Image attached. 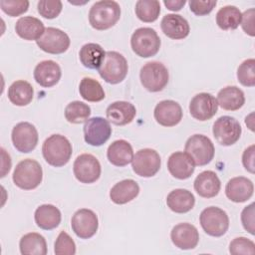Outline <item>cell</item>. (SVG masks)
I'll use <instances>...</instances> for the list:
<instances>
[{
	"instance_id": "obj_19",
	"label": "cell",
	"mask_w": 255,
	"mask_h": 255,
	"mask_svg": "<svg viewBox=\"0 0 255 255\" xmlns=\"http://www.w3.org/2000/svg\"><path fill=\"white\" fill-rule=\"evenodd\" d=\"M167 169L173 177L183 180L192 175L195 169V164L187 153L175 151L168 157Z\"/></svg>"
},
{
	"instance_id": "obj_10",
	"label": "cell",
	"mask_w": 255,
	"mask_h": 255,
	"mask_svg": "<svg viewBox=\"0 0 255 255\" xmlns=\"http://www.w3.org/2000/svg\"><path fill=\"white\" fill-rule=\"evenodd\" d=\"M161 160L158 152L152 148H142L133 154L131 167L135 174L142 177L155 175L160 168Z\"/></svg>"
},
{
	"instance_id": "obj_39",
	"label": "cell",
	"mask_w": 255,
	"mask_h": 255,
	"mask_svg": "<svg viewBox=\"0 0 255 255\" xmlns=\"http://www.w3.org/2000/svg\"><path fill=\"white\" fill-rule=\"evenodd\" d=\"M54 252L57 255H74L76 253V244L66 231L59 233L55 241Z\"/></svg>"
},
{
	"instance_id": "obj_24",
	"label": "cell",
	"mask_w": 255,
	"mask_h": 255,
	"mask_svg": "<svg viewBox=\"0 0 255 255\" xmlns=\"http://www.w3.org/2000/svg\"><path fill=\"white\" fill-rule=\"evenodd\" d=\"M193 186L199 196L204 198H211L219 193L221 182L214 171L204 170L196 176Z\"/></svg>"
},
{
	"instance_id": "obj_11",
	"label": "cell",
	"mask_w": 255,
	"mask_h": 255,
	"mask_svg": "<svg viewBox=\"0 0 255 255\" xmlns=\"http://www.w3.org/2000/svg\"><path fill=\"white\" fill-rule=\"evenodd\" d=\"M75 177L82 183L96 182L101 176V164L96 156L90 153L80 154L74 161Z\"/></svg>"
},
{
	"instance_id": "obj_4",
	"label": "cell",
	"mask_w": 255,
	"mask_h": 255,
	"mask_svg": "<svg viewBox=\"0 0 255 255\" xmlns=\"http://www.w3.org/2000/svg\"><path fill=\"white\" fill-rule=\"evenodd\" d=\"M98 71L105 82L112 85L119 84L123 82L128 75V61L121 53L108 51Z\"/></svg>"
},
{
	"instance_id": "obj_1",
	"label": "cell",
	"mask_w": 255,
	"mask_h": 255,
	"mask_svg": "<svg viewBox=\"0 0 255 255\" xmlns=\"http://www.w3.org/2000/svg\"><path fill=\"white\" fill-rule=\"evenodd\" d=\"M121 18L120 4L113 0H102L93 4L89 12V22L96 30L112 28Z\"/></svg>"
},
{
	"instance_id": "obj_21",
	"label": "cell",
	"mask_w": 255,
	"mask_h": 255,
	"mask_svg": "<svg viewBox=\"0 0 255 255\" xmlns=\"http://www.w3.org/2000/svg\"><path fill=\"white\" fill-rule=\"evenodd\" d=\"M62 71L58 63L52 60H45L37 64L34 69L35 81L44 88H50L58 84Z\"/></svg>"
},
{
	"instance_id": "obj_3",
	"label": "cell",
	"mask_w": 255,
	"mask_h": 255,
	"mask_svg": "<svg viewBox=\"0 0 255 255\" xmlns=\"http://www.w3.org/2000/svg\"><path fill=\"white\" fill-rule=\"evenodd\" d=\"M13 182L24 190H32L40 185L43 179V170L40 163L32 158L21 160L15 167Z\"/></svg>"
},
{
	"instance_id": "obj_25",
	"label": "cell",
	"mask_w": 255,
	"mask_h": 255,
	"mask_svg": "<svg viewBox=\"0 0 255 255\" xmlns=\"http://www.w3.org/2000/svg\"><path fill=\"white\" fill-rule=\"evenodd\" d=\"M17 35L27 41L38 40L45 32L43 22L33 16H24L17 20L15 24Z\"/></svg>"
},
{
	"instance_id": "obj_31",
	"label": "cell",
	"mask_w": 255,
	"mask_h": 255,
	"mask_svg": "<svg viewBox=\"0 0 255 255\" xmlns=\"http://www.w3.org/2000/svg\"><path fill=\"white\" fill-rule=\"evenodd\" d=\"M34 96V90L30 83L24 80H19L11 84L8 89L9 101L18 107L29 105Z\"/></svg>"
},
{
	"instance_id": "obj_32",
	"label": "cell",
	"mask_w": 255,
	"mask_h": 255,
	"mask_svg": "<svg viewBox=\"0 0 255 255\" xmlns=\"http://www.w3.org/2000/svg\"><path fill=\"white\" fill-rule=\"evenodd\" d=\"M105 55V50L97 43H87L82 46L79 52L81 63L88 69H99L104 61Z\"/></svg>"
},
{
	"instance_id": "obj_43",
	"label": "cell",
	"mask_w": 255,
	"mask_h": 255,
	"mask_svg": "<svg viewBox=\"0 0 255 255\" xmlns=\"http://www.w3.org/2000/svg\"><path fill=\"white\" fill-rule=\"evenodd\" d=\"M190 11L196 16H204L209 14L216 6V0H191L188 2Z\"/></svg>"
},
{
	"instance_id": "obj_6",
	"label": "cell",
	"mask_w": 255,
	"mask_h": 255,
	"mask_svg": "<svg viewBox=\"0 0 255 255\" xmlns=\"http://www.w3.org/2000/svg\"><path fill=\"white\" fill-rule=\"evenodd\" d=\"M140 83L145 90L151 93L162 91L169 80L167 68L160 62H148L139 72Z\"/></svg>"
},
{
	"instance_id": "obj_41",
	"label": "cell",
	"mask_w": 255,
	"mask_h": 255,
	"mask_svg": "<svg viewBox=\"0 0 255 255\" xmlns=\"http://www.w3.org/2000/svg\"><path fill=\"white\" fill-rule=\"evenodd\" d=\"M229 252L233 255L250 254L255 253V244L252 240L246 237L234 238L229 244Z\"/></svg>"
},
{
	"instance_id": "obj_15",
	"label": "cell",
	"mask_w": 255,
	"mask_h": 255,
	"mask_svg": "<svg viewBox=\"0 0 255 255\" xmlns=\"http://www.w3.org/2000/svg\"><path fill=\"white\" fill-rule=\"evenodd\" d=\"M74 233L81 239H89L98 231L99 220L96 213L87 208L77 210L71 219Z\"/></svg>"
},
{
	"instance_id": "obj_29",
	"label": "cell",
	"mask_w": 255,
	"mask_h": 255,
	"mask_svg": "<svg viewBox=\"0 0 255 255\" xmlns=\"http://www.w3.org/2000/svg\"><path fill=\"white\" fill-rule=\"evenodd\" d=\"M34 219L38 227L44 230H52L61 223L62 215L59 208L53 204L40 205L34 214Z\"/></svg>"
},
{
	"instance_id": "obj_26",
	"label": "cell",
	"mask_w": 255,
	"mask_h": 255,
	"mask_svg": "<svg viewBox=\"0 0 255 255\" xmlns=\"http://www.w3.org/2000/svg\"><path fill=\"white\" fill-rule=\"evenodd\" d=\"M107 156L112 164L116 166H126L132 160V146L125 139L115 140L109 145Z\"/></svg>"
},
{
	"instance_id": "obj_18",
	"label": "cell",
	"mask_w": 255,
	"mask_h": 255,
	"mask_svg": "<svg viewBox=\"0 0 255 255\" xmlns=\"http://www.w3.org/2000/svg\"><path fill=\"white\" fill-rule=\"evenodd\" d=\"M153 116L160 126L174 127L182 120V109L175 101L164 100L155 106Z\"/></svg>"
},
{
	"instance_id": "obj_33",
	"label": "cell",
	"mask_w": 255,
	"mask_h": 255,
	"mask_svg": "<svg viewBox=\"0 0 255 255\" xmlns=\"http://www.w3.org/2000/svg\"><path fill=\"white\" fill-rule=\"evenodd\" d=\"M20 252L23 255H46L47 243L44 236L36 232L23 235L19 242Z\"/></svg>"
},
{
	"instance_id": "obj_35",
	"label": "cell",
	"mask_w": 255,
	"mask_h": 255,
	"mask_svg": "<svg viewBox=\"0 0 255 255\" xmlns=\"http://www.w3.org/2000/svg\"><path fill=\"white\" fill-rule=\"evenodd\" d=\"M79 92L85 101L93 103L101 102L106 97L102 85L97 80L89 77L82 79L79 86Z\"/></svg>"
},
{
	"instance_id": "obj_38",
	"label": "cell",
	"mask_w": 255,
	"mask_h": 255,
	"mask_svg": "<svg viewBox=\"0 0 255 255\" xmlns=\"http://www.w3.org/2000/svg\"><path fill=\"white\" fill-rule=\"evenodd\" d=\"M237 79L245 87L255 86V60L247 59L243 61L237 69Z\"/></svg>"
},
{
	"instance_id": "obj_37",
	"label": "cell",
	"mask_w": 255,
	"mask_h": 255,
	"mask_svg": "<svg viewBox=\"0 0 255 255\" xmlns=\"http://www.w3.org/2000/svg\"><path fill=\"white\" fill-rule=\"evenodd\" d=\"M91 116V108L80 101H74L65 108V118L71 124L86 123Z\"/></svg>"
},
{
	"instance_id": "obj_8",
	"label": "cell",
	"mask_w": 255,
	"mask_h": 255,
	"mask_svg": "<svg viewBox=\"0 0 255 255\" xmlns=\"http://www.w3.org/2000/svg\"><path fill=\"white\" fill-rule=\"evenodd\" d=\"M202 229L210 236L220 237L226 233L229 227V217L227 213L215 206L203 209L199 216Z\"/></svg>"
},
{
	"instance_id": "obj_36",
	"label": "cell",
	"mask_w": 255,
	"mask_h": 255,
	"mask_svg": "<svg viewBox=\"0 0 255 255\" xmlns=\"http://www.w3.org/2000/svg\"><path fill=\"white\" fill-rule=\"evenodd\" d=\"M136 17L145 23L154 22L160 13V3L157 0H138L135 3Z\"/></svg>"
},
{
	"instance_id": "obj_47",
	"label": "cell",
	"mask_w": 255,
	"mask_h": 255,
	"mask_svg": "<svg viewBox=\"0 0 255 255\" xmlns=\"http://www.w3.org/2000/svg\"><path fill=\"white\" fill-rule=\"evenodd\" d=\"M1 151H2V158H3V162H2V173H1V177H4L5 174L7 172H9L10 167H11V158L10 155L6 153V150L1 147Z\"/></svg>"
},
{
	"instance_id": "obj_13",
	"label": "cell",
	"mask_w": 255,
	"mask_h": 255,
	"mask_svg": "<svg viewBox=\"0 0 255 255\" xmlns=\"http://www.w3.org/2000/svg\"><path fill=\"white\" fill-rule=\"evenodd\" d=\"M36 43L42 51L56 55L66 52L70 47L71 40L64 31L55 27H48Z\"/></svg>"
},
{
	"instance_id": "obj_27",
	"label": "cell",
	"mask_w": 255,
	"mask_h": 255,
	"mask_svg": "<svg viewBox=\"0 0 255 255\" xmlns=\"http://www.w3.org/2000/svg\"><path fill=\"white\" fill-rule=\"evenodd\" d=\"M139 193V186L133 179H124L116 183L110 190V198L116 204H126L133 200Z\"/></svg>"
},
{
	"instance_id": "obj_48",
	"label": "cell",
	"mask_w": 255,
	"mask_h": 255,
	"mask_svg": "<svg viewBox=\"0 0 255 255\" xmlns=\"http://www.w3.org/2000/svg\"><path fill=\"white\" fill-rule=\"evenodd\" d=\"M186 1L185 0H164L163 4L165 5V7L171 11H179L184 5H185Z\"/></svg>"
},
{
	"instance_id": "obj_42",
	"label": "cell",
	"mask_w": 255,
	"mask_h": 255,
	"mask_svg": "<svg viewBox=\"0 0 255 255\" xmlns=\"http://www.w3.org/2000/svg\"><path fill=\"white\" fill-rule=\"evenodd\" d=\"M39 14L47 19L56 18L62 11L63 4L61 1H48L41 0L37 4Z\"/></svg>"
},
{
	"instance_id": "obj_46",
	"label": "cell",
	"mask_w": 255,
	"mask_h": 255,
	"mask_svg": "<svg viewBox=\"0 0 255 255\" xmlns=\"http://www.w3.org/2000/svg\"><path fill=\"white\" fill-rule=\"evenodd\" d=\"M254 144L248 146L242 154V163L246 170L250 173H254L255 171V163H254Z\"/></svg>"
},
{
	"instance_id": "obj_30",
	"label": "cell",
	"mask_w": 255,
	"mask_h": 255,
	"mask_svg": "<svg viewBox=\"0 0 255 255\" xmlns=\"http://www.w3.org/2000/svg\"><path fill=\"white\" fill-rule=\"evenodd\" d=\"M217 103L223 110L237 111L243 107L245 96L243 91L238 87L227 86L218 92Z\"/></svg>"
},
{
	"instance_id": "obj_7",
	"label": "cell",
	"mask_w": 255,
	"mask_h": 255,
	"mask_svg": "<svg viewBox=\"0 0 255 255\" xmlns=\"http://www.w3.org/2000/svg\"><path fill=\"white\" fill-rule=\"evenodd\" d=\"M184 151L191 157L195 165L203 166L213 159L215 148L208 136L193 134L186 140Z\"/></svg>"
},
{
	"instance_id": "obj_14",
	"label": "cell",
	"mask_w": 255,
	"mask_h": 255,
	"mask_svg": "<svg viewBox=\"0 0 255 255\" xmlns=\"http://www.w3.org/2000/svg\"><path fill=\"white\" fill-rule=\"evenodd\" d=\"M85 141L93 146L103 145L112 134V128L108 120L101 117L89 119L84 125Z\"/></svg>"
},
{
	"instance_id": "obj_5",
	"label": "cell",
	"mask_w": 255,
	"mask_h": 255,
	"mask_svg": "<svg viewBox=\"0 0 255 255\" xmlns=\"http://www.w3.org/2000/svg\"><path fill=\"white\" fill-rule=\"evenodd\" d=\"M160 44V38L157 33L149 27L136 29L130 38L132 51L142 58H149L156 55L159 51Z\"/></svg>"
},
{
	"instance_id": "obj_44",
	"label": "cell",
	"mask_w": 255,
	"mask_h": 255,
	"mask_svg": "<svg viewBox=\"0 0 255 255\" xmlns=\"http://www.w3.org/2000/svg\"><path fill=\"white\" fill-rule=\"evenodd\" d=\"M241 222L246 231L251 235H254V203L244 207L241 212Z\"/></svg>"
},
{
	"instance_id": "obj_45",
	"label": "cell",
	"mask_w": 255,
	"mask_h": 255,
	"mask_svg": "<svg viewBox=\"0 0 255 255\" xmlns=\"http://www.w3.org/2000/svg\"><path fill=\"white\" fill-rule=\"evenodd\" d=\"M254 18H255V9L250 8L242 14L241 17V26L243 31L251 37L255 36V29H254Z\"/></svg>"
},
{
	"instance_id": "obj_9",
	"label": "cell",
	"mask_w": 255,
	"mask_h": 255,
	"mask_svg": "<svg viewBox=\"0 0 255 255\" xmlns=\"http://www.w3.org/2000/svg\"><path fill=\"white\" fill-rule=\"evenodd\" d=\"M212 132L219 144L229 146L234 144L240 138L242 128L236 119L230 116H222L213 124Z\"/></svg>"
},
{
	"instance_id": "obj_2",
	"label": "cell",
	"mask_w": 255,
	"mask_h": 255,
	"mask_svg": "<svg viewBox=\"0 0 255 255\" xmlns=\"http://www.w3.org/2000/svg\"><path fill=\"white\" fill-rule=\"evenodd\" d=\"M72 144L62 134H52L45 139L42 153L45 160L52 166L61 167L67 164L72 156Z\"/></svg>"
},
{
	"instance_id": "obj_34",
	"label": "cell",
	"mask_w": 255,
	"mask_h": 255,
	"mask_svg": "<svg viewBox=\"0 0 255 255\" xmlns=\"http://www.w3.org/2000/svg\"><path fill=\"white\" fill-rule=\"evenodd\" d=\"M242 13L236 6L227 5L216 13V24L222 30H234L241 23Z\"/></svg>"
},
{
	"instance_id": "obj_22",
	"label": "cell",
	"mask_w": 255,
	"mask_h": 255,
	"mask_svg": "<svg viewBox=\"0 0 255 255\" xmlns=\"http://www.w3.org/2000/svg\"><path fill=\"white\" fill-rule=\"evenodd\" d=\"M135 115V107L126 101L114 102L106 110L107 119L116 126H126L131 123Z\"/></svg>"
},
{
	"instance_id": "obj_16",
	"label": "cell",
	"mask_w": 255,
	"mask_h": 255,
	"mask_svg": "<svg viewBox=\"0 0 255 255\" xmlns=\"http://www.w3.org/2000/svg\"><path fill=\"white\" fill-rule=\"evenodd\" d=\"M217 110V100L209 93H199L195 95L189 103L190 115L200 122L210 120L215 116Z\"/></svg>"
},
{
	"instance_id": "obj_23",
	"label": "cell",
	"mask_w": 255,
	"mask_h": 255,
	"mask_svg": "<svg viewBox=\"0 0 255 255\" xmlns=\"http://www.w3.org/2000/svg\"><path fill=\"white\" fill-rule=\"evenodd\" d=\"M160 27L165 36L174 40L184 39L190 32L187 20L178 14H167L163 16Z\"/></svg>"
},
{
	"instance_id": "obj_17",
	"label": "cell",
	"mask_w": 255,
	"mask_h": 255,
	"mask_svg": "<svg viewBox=\"0 0 255 255\" xmlns=\"http://www.w3.org/2000/svg\"><path fill=\"white\" fill-rule=\"evenodd\" d=\"M170 239L175 247L181 250H189L197 246L199 233L194 225L187 222L179 223L171 229Z\"/></svg>"
},
{
	"instance_id": "obj_40",
	"label": "cell",
	"mask_w": 255,
	"mask_h": 255,
	"mask_svg": "<svg viewBox=\"0 0 255 255\" xmlns=\"http://www.w3.org/2000/svg\"><path fill=\"white\" fill-rule=\"evenodd\" d=\"M1 10L10 17H16L24 14L29 8L27 0H1Z\"/></svg>"
},
{
	"instance_id": "obj_12",
	"label": "cell",
	"mask_w": 255,
	"mask_h": 255,
	"mask_svg": "<svg viewBox=\"0 0 255 255\" xmlns=\"http://www.w3.org/2000/svg\"><path fill=\"white\" fill-rule=\"evenodd\" d=\"M11 138L14 147L18 151L28 153L36 147L39 135L34 125L28 122H21L13 128Z\"/></svg>"
},
{
	"instance_id": "obj_20",
	"label": "cell",
	"mask_w": 255,
	"mask_h": 255,
	"mask_svg": "<svg viewBox=\"0 0 255 255\" xmlns=\"http://www.w3.org/2000/svg\"><path fill=\"white\" fill-rule=\"evenodd\" d=\"M253 182L244 176L231 178L225 186V194L227 198L236 203L247 201L253 195Z\"/></svg>"
},
{
	"instance_id": "obj_28",
	"label": "cell",
	"mask_w": 255,
	"mask_h": 255,
	"mask_svg": "<svg viewBox=\"0 0 255 255\" xmlns=\"http://www.w3.org/2000/svg\"><path fill=\"white\" fill-rule=\"evenodd\" d=\"M166 204L167 207L175 213H186L193 208L195 197L187 189L177 188L167 194Z\"/></svg>"
}]
</instances>
